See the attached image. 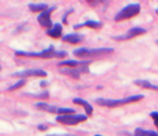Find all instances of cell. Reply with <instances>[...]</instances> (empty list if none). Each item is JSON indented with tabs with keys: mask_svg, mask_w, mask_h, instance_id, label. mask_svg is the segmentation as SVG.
Here are the masks:
<instances>
[{
	"mask_svg": "<svg viewBox=\"0 0 158 136\" xmlns=\"http://www.w3.org/2000/svg\"><path fill=\"white\" fill-rule=\"evenodd\" d=\"M16 56H29V57H41V58H63L67 56L65 51H55L54 46L51 45L49 48L39 53L35 52H25V51H16Z\"/></svg>",
	"mask_w": 158,
	"mask_h": 136,
	"instance_id": "obj_1",
	"label": "cell"
},
{
	"mask_svg": "<svg viewBox=\"0 0 158 136\" xmlns=\"http://www.w3.org/2000/svg\"><path fill=\"white\" fill-rule=\"evenodd\" d=\"M144 99V95H134L130 97L123 98V99L119 100H112V99H103V98H99L95 100V103L100 106H105V107H117L119 105L136 103L140 100Z\"/></svg>",
	"mask_w": 158,
	"mask_h": 136,
	"instance_id": "obj_2",
	"label": "cell"
},
{
	"mask_svg": "<svg viewBox=\"0 0 158 136\" xmlns=\"http://www.w3.org/2000/svg\"><path fill=\"white\" fill-rule=\"evenodd\" d=\"M114 52L113 48L103 47V48H96V49H87V48H78L74 50V56L77 57H88V56H102V54H108Z\"/></svg>",
	"mask_w": 158,
	"mask_h": 136,
	"instance_id": "obj_3",
	"label": "cell"
},
{
	"mask_svg": "<svg viewBox=\"0 0 158 136\" xmlns=\"http://www.w3.org/2000/svg\"><path fill=\"white\" fill-rule=\"evenodd\" d=\"M140 10H141V7H140L138 3L129 4V5H127L126 7H124L122 10H121L118 12L116 16H115L114 20L116 21V22H119V21L132 18V17L138 15L139 13Z\"/></svg>",
	"mask_w": 158,
	"mask_h": 136,
	"instance_id": "obj_4",
	"label": "cell"
},
{
	"mask_svg": "<svg viewBox=\"0 0 158 136\" xmlns=\"http://www.w3.org/2000/svg\"><path fill=\"white\" fill-rule=\"evenodd\" d=\"M88 116L86 114H63V116H58L55 117V120L59 123L66 125H76L80 122L86 121Z\"/></svg>",
	"mask_w": 158,
	"mask_h": 136,
	"instance_id": "obj_5",
	"label": "cell"
},
{
	"mask_svg": "<svg viewBox=\"0 0 158 136\" xmlns=\"http://www.w3.org/2000/svg\"><path fill=\"white\" fill-rule=\"evenodd\" d=\"M55 7H52V8H49L47 10H45L44 11H41V13L38 15L37 17V21L39 22V24L44 27H47V28H51L53 27V24H52V21H51V13L55 10Z\"/></svg>",
	"mask_w": 158,
	"mask_h": 136,
	"instance_id": "obj_6",
	"label": "cell"
},
{
	"mask_svg": "<svg viewBox=\"0 0 158 136\" xmlns=\"http://www.w3.org/2000/svg\"><path fill=\"white\" fill-rule=\"evenodd\" d=\"M12 76H16V77H32V76L34 77H46L47 72L40 69H28L23 71L15 72L12 74Z\"/></svg>",
	"mask_w": 158,
	"mask_h": 136,
	"instance_id": "obj_7",
	"label": "cell"
},
{
	"mask_svg": "<svg viewBox=\"0 0 158 136\" xmlns=\"http://www.w3.org/2000/svg\"><path fill=\"white\" fill-rule=\"evenodd\" d=\"M147 32V30L145 28L142 27H133L129 29L126 34L124 35H121V36H116L114 37L113 39L116 40H130V39H133V38L136 37V36H139V35H142V34H145Z\"/></svg>",
	"mask_w": 158,
	"mask_h": 136,
	"instance_id": "obj_8",
	"label": "cell"
},
{
	"mask_svg": "<svg viewBox=\"0 0 158 136\" xmlns=\"http://www.w3.org/2000/svg\"><path fill=\"white\" fill-rule=\"evenodd\" d=\"M84 39V36L78 33H72V34H67V35L62 37V40L65 42H69L72 44H77L81 42Z\"/></svg>",
	"mask_w": 158,
	"mask_h": 136,
	"instance_id": "obj_9",
	"label": "cell"
},
{
	"mask_svg": "<svg viewBox=\"0 0 158 136\" xmlns=\"http://www.w3.org/2000/svg\"><path fill=\"white\" fill-rule=\"evenodd\" d=\"M46 34L49 37L53 38V39H59L62 35V25L58 23L55 24L54 27H52L46 31Z\"/></svg>",
	"mask_w": 158,
	"mask_h": 136,
	"instance_id": "obj_10",
	"label": "cell"
},
{
	"mask_svg": "<svg viewBox=\"0 0 158 136\" xmlns=\"http://www.w3.org/2000/svg\"><path fill=\"white\" fill-rule=\"evenodd\" d=\"M72 103H75V104L82 105L85 109V112H86L87 116H91V114H92L93 108H92V106L88 103V101H86L83 99H81V98H74V99L72 100Z\"/></svg>",
	"mask_w": 158,
	"mask_h": 136,
	"instance_id": "obj_11",
	"label": "cell"
},
{
	"mask_svg": "<svg viewBox=\"0 0 158 136\" xmlns=\"http://www.w3.org/2000/svg\"><path fill=\"white\" fill-rule=\"evenodd\" d=\"M59 72L64 75H68L74 79H79L80 78V71L76 68H66V69L59 70Z\"/></svg>",
	"mask_w": 158,
	"mask_h": 136,
	"instance_id": "obj_12",
	"label": "cell"
},
{
	"mask_svg": "<svg viewBox=\"0 0 158 136\" xmlns=\"http://www.w3.org/2000/svg\"><path fill=\"white\" fill-rule=\"evenodd\" d=\"M35 106H36V108L39 110H42V111L52 113V114H57L58 107H55V106H52L46 103H35Z\"/></svg>",
	"mask_w": 158,
	"mask_h": 136,
	"instance_id": "obj_13",
	"label": "cell"
},
{
	"mask_svg": "<svg viewBox=\"0 0 158 136\" xmlns=\"http://www.w3.org/2000/svg\"><path fill=\"white\" fill-rule=\"evenodd\" d=\"M134 84L140 87L147 88V89H153V90L158 91V84H153L146 80H136L134 81Z\"/></svg>",
	"mask_w": 158,
	"mask_h": 136,
	"instance_id": "obj_14",
	"label": "cell"
},
{
	"mask_svg": "<svg viewBox=\"0 0 158 136\" xmlns=\"http://www.w3.org/2000/svg\"><path fill=\"white\" fill-rule=\"evenodd\" d=\"M134 136H158V133L154 130H146L141 128H136Z\"/></svg>",
	"mask_w": 158,
	"mask_h": 136,
	"instance_id": "obj_15",
	"label": "cell"
},
{
	"mask_svg": "<svg viewBox=\"0 0 158 136\" xmlns=\"http://www.w3.org/2000/svg\"><path fill=\"white\" fill-rule=\"evenodd\" d=\"M29 10L33 12H38V11H44L48 8V5L44 3H40V4H28Z\"/></svg>",
	"mask_w": 158,
	"mask_h": 136,
	"instance_id": "obj_16",
	"label": "cell"
},
{
	"mask_svg": "<svg viewBox=\"0 0 158 136\" xmlns=\"http://www.w3.org/2000/svg\"><path fill=\"white\" fill-rule=\"evenodd\" d=\"M83 61H76V60H66V61H60L58 63V66H68L70 68H74L81 65Z\"/></svg>",
	"mask_w": 158,
	"mask_h": 136,
	"instance_id": "obj_17",
	"label": "cell"
},
{
	"mask_svg": "<svg viewBox=\"0 0 158 136\" xmlns=\"http://www.w3.org/2000/svg\"><path fill=\"white\" fill-rule=\"evenodd\" d=\"M82 25H83V27H91V28L97 29V28L102 27L103 23L97 22V21H87V22H85L84 24H82Z\"/></svg>",
	"mask_w": 158,
	"mask_h": 136,
	"instance_id": "obj_18",
	"label": "cell"
},
{
	"mask_svg": "<svg viewBox=\"0 0 158 136\" xmlns=\"http://www.w3.org/2000/svg\"><path fill=\"white\" fill-rule=\"evenodd\" d=\"M25 82H27V81H25V79H21V80H19L17 83H15L14 84L11 86L10 87L7 89V90H8V91H14V90H16V89H19L20 87H22V86H25Z\"/></svg>",
	"mask_w": 158,
	"mask_h": 136,
	"instance_id": "obj_19",
	"label": "cell"
},
{
	"mask_svg": "<svg viewBox=\"0 0 158 136\" xmlns=\"http://www.w3.org/2000/svg\"><path fill=\"white\" fill-rule=\"evenodd\" d=\"M75 110L71 109V108H64V107H59L57 109V114H58L59 116H63V114H74Z\"/></svg>",
	"mask_w": 158,
	"mask_h": 136,
	"instance_id": "obj_20",
	"label": "cell"
},
{
	"mask_svg": "<svg viewBox=\"0 0 158 136\" xmlns=\"http://www.w3.org/2000/svg\"><path fill=\"white\" fill-rule=\"evenodd\" d=\"M33 97L39 98V99H42V100H46V99H48V98H49V93L47 91H44L39 95H33Z\"/></svg>",
	"mask_w": 158,
	"mask_h": 136,
	"instance_id": "obj_21",
	"label": "cell"
},
{
	"mask_svg": "<svg viewBox=\"0 0 158 136\" xmlns=\"http://www.w3.org/2000/svg\"><path fill=\"white\" fill-rule=\"evenodd\" d=\"M74 11V10H70L69 11H67L65 14H64V16H63V20H62V22L64 23V24H67V21H66V18H67V16L69 15L71 12H72Z\"/></svg>",
	"mask_w": 158,
	"mask_h": 136,
	"instance_id": "obj_22",
	"label": "cell"
},
{
	"mask_svg": "<svg viewBox=\"0 0 158 136\" xmlns=\"http://www.w3.org/2000/svg\"><path fill=\"white\" fill-rule=\"evenodd\" d=\"M151 117H152L153 119H158V112H152L150 114Z\"/></svg>",
	"mask_w": 158,
	"mask_h": 136,
	"instance_id": "obj_23",
	"label": "cell"
},
{
	"mask_svg": "<svg viewBox=\"0 0 158 136\" xmlns=\"http://www.w3.org/2000/svg\"><path fill=\"white\" fill-rule=\"evenodd\" d=\"M38 130H40L41 131H44V130H47V127H46L45 125H39L38 126Z\"/></svg>",
	"mask_w": 158,
	"mask_h": 136,
	"instance_id": "obj_24",
	"label": "cell"
},
{
	"mask_svg": "<svg viewBox=\"0 0 158 136\" xmlns=\"http://www.w3.org/2000/svg\"><path fill=\"white\" fill-rule=\"evenodd\" d=\"M40 84H41V87H44V86H47V82H46V81H41V82L40 83Z\"/></svg>",
	"mask_w": 158,
	"mask_h": 136,
	"instance_id": "obj_25",
	"label": "cell"
},
{
	"mask_svg": "<svg viewBox=\"0 0 158 136\" xmlns=\"http://www.w3.org/2000/svg\"><path fill=\"white\" fill-rule=\"evenodd\" d=\"M154 125L156 128H158V119H154Z\"/></svg>",
	"mask_w": 158,
	"mask_h": 136,
	"instance_id": "obj_26",
	"label": "cell"
},
{
	"mask_svg": "<svg viewBox=\"0 0 158 136\" xmlns=\"http://www.w3.org/2000/svg\"><path fill=\"white\" fill-rule=\"evenodd\" d=\"M155 12H156V14H158V8H157L156 10H155Z\"/></svg>",
	"mask_w": 158,
	"mask_h": 136,
	"instance_id": "obj_27",
	"label": "cell"
},
{
	"mask_svg": "<svg viewBox=\"0 0 158 136\" xmlns=\"http://www.w3.org/2000/svg\"><path fill=\"white\" fill-rule=\"evenodd\" d=\"M155 43H156V44H158V40H157L155 41Z\"/></svg>",
	"mask_w": 158,
	"mask_h": 136,
	"instance_id": "obj_28",
	"label": "cell"
},
{
	"mask_svg": "<svg viewBox=\"0 0 158 136\" xmlns=\"http://www.w3.org/2000/svg\"><path fill=\"white\" fill-rule=\"evenodd\" d=\"M95 136H102V135H99V134H96Z\"/></svg>",
	"mask_w": 158,
	"mask_h": 136,
	"instance_id": "obj_29",
	"label": "cell"
},
{
	"mask_svg": "<svg viewBox=\"0 0 158 136\" xmlns=\"http://www.w3.org/2000/svg\"><path fill=\"white\" fill-rule=\"evenodd\" d=\"M1 69H2V68H1V66H0V70H1Z\"/></svg>",
	"mask_w": 158,
	"mask_h": 136,
	"instance_id": "obj_30",
	"label": "cell"
}]
</instances>
